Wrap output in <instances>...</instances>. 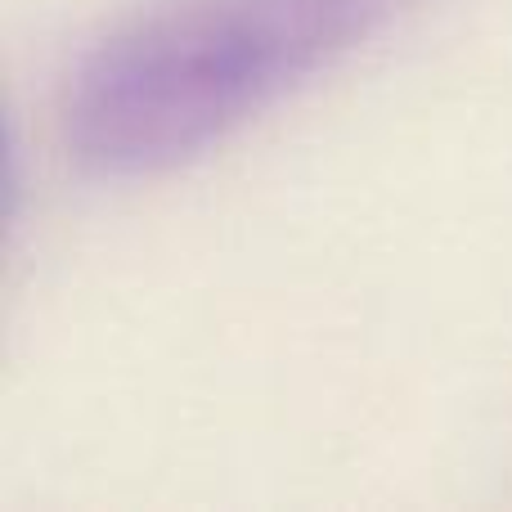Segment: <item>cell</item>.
<instances>
[{
  "instance_id": "6da1fadb",
  "label": "cell",
  "mask_w": 512,
  "mask_h": 512,
  "mask_svg": "<svg viewBox=\"0 0 512 512\" xmlns=\"http://www.w3.org/2000/svg\"><path fill=\"white\" fill-rule=\"evenodd\" d=\"M405 0H167L77 63L63 140L99 176L207 153L369 41Z\"/></svg>"
}]
</instances>
